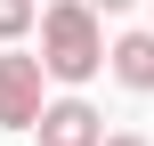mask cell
I'll return each instance as SVG.
<instances>
[{
	"label": "cell",
	"mask_w": 154,
	"mask_h": 146,
	"mask_svg": "<svg viewBox=\"0 0 154 146\" xmlns=\"http://www.w3.org/2000/svg\"><path fill=\"white\" fill-rule=\"evenodd\" d=\"M97 146H154V138H138V130H106Z\"/></svg>",
	"instance_id": "cell-6"
},
{
	"label": "cell",
	"mask_w": 154,
	"mask_h": 146,
	"mask_svg": "<svg viewBox=\"0 0 154 146\" xmlns=\"http://www.w3.org/2000/svg\"><path fill=\"white\" fill-rule=\"evenodd\" d=\"M32 8L41 0H0V41H24L32 33Z\"/></svg>",
	"instance_id": "cell-5"
},
{
	"label": "cell",
	"mask_w": 154,
	"mask_h": 146,
	"mask_svg": "<svg viewBox=\"0 0 154 146\" xmlns=\"http://www.w3.org/2000/svg\"><path fill=\"white\" fill-rule=\"evenodd\" d=\"M32 24H41V73L49 81L81 89L106 73V24L89 0H49V8H32Z\"/></svg>",
	"instance_id": "cell-1"
},
{
	"label": "cell",
	"mask_w": 154,
	"mask_h": 146,
	"mask_svg": "<svg viewBox=\"0 0 154 146\" xmlns=\"http://www.w3.org/2000/svg\"><path fill=\"white\" fill-rule=\"evenodd\" d=\"M89 8H97V16H122V8H138V0H89Z\"/></svg>",
	"instance_id": "cell-7"
},
{
	"label": "cell",
	"mask_w": 154,
	"mask_h": 146,
	"mask_svg": "<svg viewBox=\"0 0 154 146\" xmlns=\"http://www.w3.org/2000/svg\"><path fill=\"white\" fill-rule=\"evenodd\" d=\"M32 130H41V146H97L106 138V114H97L89 98H41Z\"/></svg>",
	"instance_id": "cell-3"
},
{
	"label": "cell",
	"mask_w": 154,
	"mask_h": 146,
	"mask_svg": "<svg viewBox=\"0 0 154 146\" xmlns=\"http://www.w3.org/2000/svg\"><path fill=\"white\" fill-rule=\"evenodd\" d=\"M41 98H49V73H41V57L8 49V57H0V130H32Z\"/></svg>",
	"instance_id": "cell-2"
},
{
	"label": "cell",
	"mask_w": 154,
	"mask_h": 146,
	"mask_svg": "<svg viewBox=\"0 0 154 146\" xmlns=\"http://www.w3.org/2000/svg\"><path fill=\"white\" fill-rule=\"evenodd\" d=\"M106 65H114V81H122V89H146V98H154V24H146V33L106 41Z\"/></svg>",
	"instance_id": "cell-4"
}]
</instances>
